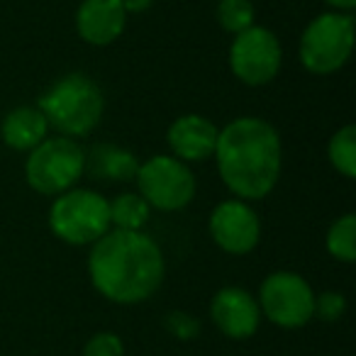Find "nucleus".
<instances>
[{
	"label": "nucleus",
	"instance_id": "f03ea898",
	"mask_svg": "<svg viewBox=\"0 0 356 356\" xmlns=\"http://www.w3.org/2000/svg\"><path fill=\"white\" fill-rule=\"evenodd\" d=\"M213 156L225 186L237 198H266L281 176V137L266 120H232L218 132Z\"/></svg>",
	"mask_w": 356,
	"mask_h": 356
},
{
	"label": "nucleus",
	"instance_id": "5701e85b",
	"mask_svg": "<svg viewBox=\"0 0 356 356\" xmlns=\"http://www.w3.org/2000/svg\"><path fill=\"white\" fill-rule=\"evenodd\" d=\"M124 8V13H144L152 8L154 0H120Z\"/></svg>",
	"mask_w": 356,
	"mask_h": 356
},
{
	"label": "nucleus",
	"instance_id": "9d476101",
	"mask_svg": "<svg viewBox=\"0 0 356 356\" xmlns=\"http://www.w3.org/2000/svg\"><path fill=\"white\" fill-rule=\"evenodd\" d=\"M210 234L215 244L227 254H249L259 244L261 225L259 218L242 200H225L210 215Z\"/></svg>",
	"mask_w": 356,
	"mask_h": 356
},
{
	"label": "nucleus",
	"instance_id": "0eeeda50",
	"mask_svg": "<svg viewBox=\"0 0 356 356\" xmlns=\"http://www.w3.org/2000/svg\"><path fill=\"white\" fill-rule=\"evenodd\" d=\"M139 195L149 203V208L173 213L193 200L195 178L186 161L176 156H152L139 163L137 171Z\"/></svg>",
	"mask_w": 356,
	"mask_h": 356
},
{
	"label": "nucleus",
	"instance_id": "dca6fc26",
	"mask_svg": "<svg viewBox=\"0 0 356 356\" xmlns=\"http://www.w3.org/2000/svg\"><path fill=\"white\" fill-rule=\"evenodd\" d=\"M149 203L137 193H124L110 203V225L115 229H142L149 220Z\"/></svg>",
	"mask_w": 356,
	"mask_h": 356
},
{
	"label": "nucleus",
	"instance_id": "1a4fd4ad",
	"mask_svg": "<svg viewBox=\"0 0 356 356\" xmlns=\"http://www.w3.org/2000/svg\"><path fill=\"white\" fill-rule=\"evenodd\" d=\"M281 56V44L276 35L266 27L252 25L234 37L232 49H229V66L242 83L264 86L278 76Z\"/></svg>",
	"mask_w": 356,
	"mask_h": 356
},
{
	"label": "nucleus",
	"instance_id": "aec40b11",
	"mask_svg": "<svg viewBox=\"0 0 356 356\" xmlns=\"http://www.w3.org/2000/svg\"><path fill=\"white\" fill-rule=\"evenodd\" d=\"M83 356H124L122 339L113 332H98L88 339Z\"/></svg>",
	"mask_w": 356,
	"mask_h": 356
},
{
	"label": "nucleus",
	"instance_id": "f257e3e1",
	"mask_svg": "<svg viewBox=\"0 0 356 356\" xmlns=\"http://www.w3.org/2000/svg\"><path fill=\"white\" fill-rule=\"evenodd\" d=\"M159 244L139 229H113L93 244L88 271L95 291L120 305H134L156 293L163 281Z\"/></svg>",
	"mask_w": 356,
	"mask_h": 356
},
{
	"label": "nucleus",
	"instance_id": "4468645a",
	"mask_svg": "<svg viewBox=\"0 0 356 356\" xmlns=\"http://www.w3.org/2000/svg\"><path fill=\"white\" fill-rule=\"evenodd\" d=\"M47 129H49V122L40 108H15L6 115L0 134L8 147L17 152H32L37 144L47 139Z\"/></svg>",
	"mask_w": 356,
	"mask_h": 356
},
{
	"label": "nucleus",
	"instance_id": "412c9836",
	"mask_svg": "<svg viewBox=\"0 0 356 356\" xmlns=\"http://www.w3.org/2000/svg\"><path fill=\"white\" fill-rule=\"evenodd\" d=\"M346 312V300L341 293L325 291L315 298V315L325 322H337Z\"/></svg>",
	"mask_w": 356,
	"mask_h": 356
},
{
	"label": "nucleus",
	"instance_id": "20e7f679",
	"mask_svg": "<svg viewBox=\"0 0 356 356\" xmlns=\"http://www.w3.org/2000/svg\"><path fill=\"white\" fill-rule=\"evenodd\" d=\"M49 227L59 239L74 247L95 244L110 232V203L95 191H66L49 210Z\"/></svg>",
	"mask_w": 356,
	"mask_h": 356
},
{
	"label": "nucleus",
	"instance_id": "ddd939ff",
	"mask_svg": "<svg viewBox=\"0 0 356 356\" xmlns=\"http://www.w3.org/2000/svg\"><path fill=\"white\" fill-rule=\"evenodd\" d=\"M220 129L203 115H184L168 127V144L181 161H205L215 154Z\"/></svg>",
	"mask_w": 356,
	"mask_h": 356
},
{
	"label": "nucleus",
	"instance_id": "6e6552de",
	"mask_svg": "<svg viewBox=\"0 0 356 356\" xmlns=\"http://www.w3.org/2000/svg\"><path fill=\"white\" fill-rule=\"evenodd\" d=\"M259 310L273 325L296 330L315 317V293L298 273L276 271L264 278L259 291Z\"/></svg>",
	"mask_w": 356,
	"mask_h": 356
},
{
	"label": "nucleus",
	"instance_id": "423d86ee",
	"mask_svg": "<svg viewBox=\"0 0 356 356\" xmlns=\"http://www.w3.org/2000/svg\"><path fill=\"white\" fill-rule=\"evenodd\" d=\"M86 168V154L71 137L44 139L25 163L27 184L42 195H61L76 186Z\"/></svg>",
	"mask_w": 356,
	"mask_h": 356
},
{
	"label": "nucleus",
	"instance_id": "6ab92c4d",
	"mask_svg": "<svg viewBox=\"0 0 356 356\" xmlns=\"http://www.w3.org/2000/svg\"><path fill=\"white\" fill-rule=\"evenodd\" d=\"M254 6L252 0H220L218 3V22L222 30L239 35V32L249 30L254 25Z\"/></svg>",
	"mask_w": 356,
	"mask_h": 356
},
{
	"label": "nucleus",
	"instance_id": "f8f14e48",
	"mask_svg": "<svg viewBox=\"0 0 356 356\" xmlns=\"http://www.w3.org/2000/svg\"><path fill=\"white\" fill-rule=\"evenodd\" d=\"M127 13L120 0H83L76 13V30L93 47L113 44L124 30Z\"/></svg>",
	"mask_w": 356,
	"mask_h": 356
},
{
	"label": "nucleus",
	"instance_id": "2eb2a0df",
	"mask_svg": "<svg viewBox=\"0 0 356 356\" xmlns=\"http://www.w3.org/2000/svg\"><path fill=\"white\" fill-rule=\"evenodd\" d=\"M90 166L98 178H108V181H132L139 171V161L132 152L127 149L113 147V144H103L95 147L90 154Z\"/></svg>",
	"mask_w": 356,
	"mask_h": 356
},
{
	"label": "nucleus",
	"instance_id": "b1692460",
	"mask_svg": "<svg viewBox=\"0 0 356 356\" xmlns=\"http://www.w3.org/2000/svg\"><path fill=\"white\" fill-rule=\"evenodd\" d=\"M325 3H327V6L334 8L337 13H339V10L349 13V10H354V6H356V0H325Z\"/></svg>",
	"mask_w": 356,
	"mask_h": 356
},
{
	"label": "nucleus",
	"instance_id": "f3484780",
	"mask_svg": "<svg viewBox=\"0 0 356 356\" xmlns=\"http://www.w3.org/2000/svg\"><path fill=\"white\" fill-rule=\"evenodd\" d=\"M327 249L339 261H356V215L346 213L327 232Z\"/></svg>",
	"mask_w": 356,
	"mask_h": 356
},
{
	"label": "nucleus",
	"instance_id": "4be33fe9",
	"mask_svg": "<svg viewBox=\"0 0 356 356\" xmlns=\"http://www.w3.org/2000/svg\"><path fill=\"white\" fill-rule=\"evenodd\" d=\"M166 327L168 332H171L173 337H178V339H193L195 334H198L200 325L198 320H195L193 315H188V312H168L166 317Z\"/></svg>",
	"mask_w": 356,
	"mask_h": 356
},
{
	"label": "nucleus",
	"instance_id": "a211bd4d",
	"mask_svg": "<svg viewBox=\"0 0 356 356\" xmlns=\"http://www.w3.org/2000/svg\"><path fill=\"white\" fill-rule=\"evenodd\" d=\"M330 161L341 176L354 178L356 176V127L346 124L341 127L334 137L330 139Z\"/></svg>",
	"mask_w": 356,
	"mask_h": 356
},
{
	"label": "nucleus",
	"instance_id": "39448f33",
	"mask_svg": "<svg viewBox=\"0 0 356 356\" xmlns=\"http://www.w3.org/2000/svg\"><path fill=\"white\" fill-rule=\"evenodd\" d=\"M354 51V17L349 13H325L305 27L300 37V61L310 74L339 71Z\"/></svg>",
	"mask_w": 356,
	"mask_h": 356
},
{
	"label": "nucleus",
	"instance_id": "9b49d317",
	"mask_svg": "<svg viewBox=\"0 0 356 356\" xmlns=\"http://www.w3.org/2000/svg\"><path fill=\"white\" fill-rule=\"evenodd\" d=\"M210 315L218 330L229 339H247L259 330L261 310L252 293L244 288H222L210 302Z\"/></svg>",
	"mask_w": 356,
	"mask_h": 356
},
{
	"label": "nucleus",
	"instance_id": "7ed1b4c3",
	"mask_svg": "<svg viewBox=\"0 0 356 356\" xmlns=\"http://www.w3.org/2000/svg\"><path fill=\"white\" fill-rule=\"evenodd\" d=\"M40 110L64 137H83L103 118L105 98L90 76L69 74L42 95Z\"/></svg>",
	"mask_w": 356,
	"mask_h": 356
}]
</instances>
